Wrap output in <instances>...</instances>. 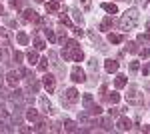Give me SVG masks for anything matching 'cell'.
<instances>
[{
    "mask_svg": "<svg viewBox=\"0 0 150 134\" xmlns=\"http://www.w3.org/2000/svg\"><path fill=\"white\" fill-rule=\"evenodd\" d=\"M138 10L136 8H130V10L124 12V16L120 18V28L122 30H132L136 24H138Z\"/></svg>",
    "mask_w": 150,
    "mask_h": 134,
    "instance_id": "cell-1",
    "label": "cell"
},
{
    "mask_svg": "<svg viewBox=\"0 0 150 134\" xmlns=\"http://www.w3.org/2000/svg\"><path fill=\"white\" fill-rule=\"evenodd\" d=\"M78 98H80L78 90H76V88H68V90H66V94L62 96V104H66V106H70V104L78 102Z\"/></svg>",
    "mask_w": 150,
    "mask_h": 134,
    "instance_id": "cell-2",
    "label": "cell"
},
{
    "mask_svg": "<svg viewBox=\"0 0 150 134\" xmlns=\"http://www.w3.org/2000/svg\"><path fill=\"white\" fill-rule=\"evenodd\" d=\"M70 76H72L74 82H84V80H86V74H84V70H82L80 66L72 68V70H70Z\"/></svg>",
    "mask_w": 150,
    "mask_h": 134,
    "instance_id": "cell-3",
    "label": "cell"
},
{
    "mask_svg": "<svg viewBox=\"0 0 150 134\" xmlns=\"http://www.w3.org/2000/svg\"><path fill=\"white\" fill-rule=\"evenodd\" d=\"M42 84H44V88H46L48 94H50V92H54V88H56V78H54L52 74H46L44 80H42Z\"/></svg>",
    "mask_w": 150,
    "mask_h": 134,
    "instance_id": "cell-4",
    "label": "cell"
},
{
    "mask_svg": "<svg viewBox=\"0 0 150 134\" xmlns=\"http://www.w3.org/2000/svg\"><path fill=\"white\" fill-rule=\"evenodd\" d=\"M116 126H118V130H130L132 128V120L130 118H126V116H118V122H116Z\"/></svg>",
    "mask_w": 150,
    "mask_h": 134,
    "instance_id": "cell-5",
    "label": "cell"
},
{
    "mask_svg": "<svg viewBox=\"0 0 150 134\" xmlns=\"http://www.w3.org/2000/svg\"><path fill=\"white\" fill-rule=\"evenodd\" d=\"M126 102L128 104H142V96L136 92V88H132V92L126 94Z\"/></svg>",
    "mask_w": 150,
    "mask_h": 134,
    "instance_id": "cell-6",
    "label": "cell"
},
{
    "mask_svg": "<svg viewBox=\"0 0 150 134\" xmlns=\"http://www.w3.org/2000/svg\"><path fill=\"white\" fill-rule=\"evenodd\" d=\"M18 80H20V74L16 72V70H12L6 74V82H8V86H16L18 84Z\"/></svg>",
    "mask_w": 150,
    "mask_h": 134,
    "instance_id": "cell-7",
    "label": "cell"
},
{
    "mask_svg": "<svg viewBox=\"0 0 150 134\" xmlns=\"http://www.w3.org/2000/svg\"><path fill=\"white\" fill-rule=\"evenodd\" d=\"M116 20L112 18V16H106L102 22H100V30H110V28H114Z\"/></svg>",
    "mask_w": 150,
    "mask_h": 134,
    "instance_id": "cell-8",
    "label": "cell"
},
{
    "mask_svg": "<svg viewBox=\"0 0 150 134\" xmlns=\"http://www.w3.org/2000/svg\"><path fill=\"white\" fill-rule=\"evenodd\" d=\"M24 20H26V22H36V24H38L40 16H38L34 10H24Z\"/></svg>",
    "mask_w": 150,
    "mask_h": 134,
    "instance_id": "cell-9",
    "label": "cell"
},
{
    "mask_svg": "<svg viewBox=\"0 0 150 134\" xmlns=\"http://www.w3.org/2000/svg\"><path fill=\"white\" fill-rule=\"evenodd\" d=\"M104 68H106V72H116L118 70V60H112V58H108L106 62H104Z\"/></svg>",
    "mask_w": 150,
    "mask_h": 134,
    "instance_id": "cell-10",
    "label": "cell"
},
{
    "mask_svg": "<svg viewBox=\"0 0 150 134\" xmlns=\"http://www.w3.org/2000/svg\"><path fill=\"white\" fill-rule=\"evenodd\" d=\"M38 90H40V82H38L34 76H32V78H28V92H34V94H36Z\"/></svg>",
    "mask_w": 150,
    "mask_h": 134,
    "instance_id": "cell-11",
    "label": "cell"
},
{
    "mask_svg": "<svg viewBox=\"0 0 150 134\" xmlns=\"http://www.w3.org/2000/svg\"><path fill=\"white\" fill-rule=\"evenodd\" d=\"M66 50H68V48H66ZM82 58H84V54H82V50H78V46L70 50V60H76V62H80Z\"/></svg>",
    "mask_w": 150,
    "mask_h": 134,
    "instance_id": "cell-12",
    "label": "cell"
},
{
    "mask_svg": "<svg viewBox=\"0 0 150 134\" xmlns=\"http://www.w3.org/2000/svg\"><path fill=\"white\" fill-rule=\"evenodd\" d=\"M26 118H28V120H30V122H34V120H38V110H36V108H32V106H30V108H28V110H26Z\"/></svg>",
    "mask_w": 150,
    "mask_h": 134,
    "instance_id": "cell-13",
    "label": "cell"
},
{
    "mask_svg": "<svg viewBox=\"0 0 150 134\" xmlns=\"http://www.w3.org/2000/svg\"><path fill=\"white\" fill-rule=\"evenodd\" d=\"M64 130H66V132H76L78 126H76L74 120H64Z\"/></svg>",
    "mask_w": 150,
    "mask_h": 134,
    "instance_id": "cell-14",
    "label": "cell"
},
{
    "mask_svg": "<svg viewBox=\"0 0 150 134\" xmlns=\"http://www.w3.org/2000/svg\"><path fill=\"white\" fill-rule=\"evenodd\" d=\"M88 112H90L92 116H100V114H102V106H98V104H90V106H88Z\"/></svg>",
    "mask_w": 150,
    "mask_h": 134,
    "instance_id": "cell-15",
    "label": "cell"
},
{
    "mask_svg": "<svg viewBox=\"0 0 150 134\" xmlns=\"http://www.w3.org/2000/svg\"><path fill=\"white\" fill-rule=\"evenodd\" d=\"M124 38H122V34H108V42H112V44H120Z\"/></svg>",
    "mask_w": 150,
    "mask_h": 134,
    "instance_id": "cell-16",
    "label": "cell"
},
{
    "mask_svg": "<svg viewBox=\"0 0 150 134\" xmlns=\"http://www.w3.org/2000/svg\"><path fill=\"white\" fill-rule=\"evenodd\" d=\"M16 40H18V44H20V46H26V44H28V34H26V32H18V34H16Z\"/></svg>",
    "mask_w": 150,
    "mask_h": 134,
    "instance_id": "cell-17",
    "label": "cell"
},
{
    "mask_svg": "<svg viewBox=\"0 0 150 134\" xmlns=\"http://www.w3.org/2000/svg\"><path fill=\"white\" fill-rule=\"evenodd\" d=\"M102 10L110 12V14H116V12H118V6H116V4H110V2H104V4H102Z\"/></svg>",
    "mask_w": 150,
    "mask_h": 134,
    "instance_id": "cell-18",
    "label": "cell"
},
{
    "mask_svg": "<svg viewBox=\"0 0 150 134\" xmlns=\"http://www.w3.org/2000/svg\"><path fill=\"white\" fill-rule=\"evenodd\" d=\"M46 10H48V12H58V10H60V4H58V0L46 2Z\"/></svg>",
    "mask_w": 150,
    "mask_h": 134,
    "instance_id": "cell-19",
    "label": "cell"
},
{
    "mask_svg": "<svg viewBox=\"0 0 150 134\" xmlns=\"http://www.w3.org/2000/svg\"><path fill=\"white\" fill-rule=\"evenodd\" d=\"M126 76H124V74H118V76H116V88H124V86H126Z\"/></svg>",
    "mask_w": 150,
    "mask_h": 134,
    "instance_id": "cell-20",
    "label": "cell"
},
{
    "mask_svg": "<svg viewBox=\"0 0 150 134\" xmlns=\"http://www.w3.org/2000/svg\"><path fill=\"white\" fill-rule=\"evenodd\" d=\"M26 58L30 60V64H34V62H38V52H36V50H28Z\"/></svg>",
    "mask_w": 150,
    "mask_h": 134,
    "instance_id": "cell-21",
    "label": "cell"
},
{
    "mask_svg": "<svg viewBox=\"0 0 150 134\" xmlns=\"http://www.w3.org/2000/svg\"><path fill=\"white\" fill-rule=\"evenodd\" d=\"M138 42H142V44H150V32L138 34Z\"/></svg>",
    "mask_w": 150,
    "mask_h": 134,
    "instance_id": "cell-22",
    "label": "cell"
},
{
    "mask_svg": "<svg viewBox=\"0 0 150 134\" xmlns=\"http://www.w3.org/2000/svg\"><path fill=\"white\" fill-rule=\"evenodd\" d=\"M126 50H128V52H132V54L140 52V48H138V44H136V42H128V44H126Z\"/></svg>",
    "mask_w": 150,
    "mask_h": 134,
    "instance_id": "cell-23",
    "label": "cell"
},
{
    "mask_svg": "<svg viewBox=\"0 0 150 134\" xmlns=\"http://www.w3.org/2000/svg\"><path fill=\"white\" fill-rule=\"evenodd\" d=\"M106 100L110 102V104H116V102L120 100V94L118 92H110V96H106Z\"/></svg>",
    "mask_w": 150,
    "mask_h": 134,
    "instance_id": "cell-24",
    "label": "cell"
},
{
    "mask_svg": "<svg viewBox=\"0 0 150 134\" xmlns=\"http://www.w3.org/2000/svg\"><path fill=\"white\" fill-rule=\"evenodd\" d=\"M24 98V92L22 90H14V92H12V100L14 102H20Z\"/></svg>",
    "mask_w": 150,
    "mask_h": 134,
    "instance_id": "cell-25",
    "label": "cell"
},
{
    "mask_svg": "<svg viewBox=\"0 0 150 134\" xmlns=\"http://www.w3.org/2000/svg\"><path fill=\"white\" fill-rule=\"evenodd\" d=\"M44 36H46V38L50 40V42H56V34L52 32L50 28H44Z\"/></svg>",
    "mask_w": 150,
    "mask_h": 134,
    "instance_id": "cell-26",
    "label": "cell"
},
{
    "mask_svg": "<svg viewBox=\"0 0 150 134\" xmlns=\"http://www.w3.org/2000/svg\"><path fill=\"white\" fill-rule=\"evenodd\" d=\"M110 124H112L110 118H102V120H100V126H102L104 130H112V126H110Z\"/></svg>",
    "mask_w": 150,
    "mask_h": 134,
    "instance_id": "cell-27",
    "label": "cell"
},
{
    "mask_svg": "<svg viewBox=\"0 0 150 134\" xmlns=\"http://www.w3.org/2000/svg\"><path fill=\"white\" fill-rule=\"evenodd\" d=\"M92 102H94V100H92V94H84V96H82V104H84L86 108H88Z\"/></svg>",
    "mask_w": 150,
    "mask_h": 134,
    "instance_id": "cell-28",
    "label": "cell"
},
{
    "mask_svg": "<svg viewBox=\"0 0 150 134\" xmlns=\"http://www.w3.org/2000/svg\"><path fill=\"white\" fill-rule=\"evenodd\" d=\"M34 48H36V50H44V48H46V42L40 40V38H36V40H34Z\"/></svg>",
    "mask_w": 150,
    "mask_h": 134,
    "instance_id": "cell-29",
    "label": "cell"
},
{
    "mask_svg": "<svg viewBox=\"0 0 150 134\" xmlns=\"http://www.w3.org/2000/svg\"><path fill=\"white\" fill-rule=\"evenodd\" d=\"M46 68H48V58H40V60H38V70L44 72Z\"/></svg>",
    "mask_w": 150,
    "mask_h": 134,
    "instance_id": "cell-30",
    "label": "cell"
},
{
    "mask_svg": "<svg viewBox=\"0 0 150 134\" xmlns=\"http://www.w3.org/2000/svg\"><path fill=\"white\" fill-rule=\"evenodd\" d=\"M22 52H14V54H12V60H14V62H16V64H20V62H22Z\"/></svg>",
    "mask_w": 150,
    "mask_h": 134,
    "instance_id": "cell-31",
    "label": "cell"
},
{
    "mask_svg": "<svg viewBox=\"0 0 150 134\" xmlns=\"http://www.w3.org/2000/svg\"><path fill=\"white\" fill-rule=\"evenodd\" d=\"M40 102H42V108H44L42 112H46V114H48V112H50V102H48L46 98H40Z\"/></svg>",
    "mask_w": 150,
    "mask_h": 134,
    "instance_id": "cell-32",
    "label": "cell"
},
{
    "mask_svg": "<svg viewBox=\"0 0 150 134\" xmlns=\"http://www.w3.org/2000/svg\"><path fill=\"white\" fill-rule=\"evenodd\" d=\"M108 114H110V116H120V108H118V106H112V108L108 110Z\"/></svg>",
    "mask_w": 150,
    "mask_h": 134,
    "instance_id": "cell-33",
    "label": "cell"
},
{
    "mask_svg": "<svg viewBox=\"0 0 150 134\" xmlns=\"http://www.w3.org/2000/svg\"><path fill=\"white\" fill-rule=\"evenodd\" d=\"M60 24H66V26H72V22H70V18H68V16H64V14L60 16Z\"/></svg>",
    "mask_w": 150,
    "mask_h": 134,
    "instance_id": "cell-34",
    "label": "cell"
},
{
    "mask_svg": "<svg viewBox=\"0 0 150 134\" xmlns=\"http://www.w3.org/2000/svg\"><path fill=\"white\" fill-rule=\"evenodd\" d=\"M138 68H140V64L136 62V60H132V62H130V70H132V72H138Z\"/></svg>",
    "mask_w": 150,
    "mask_h": 134,
    "instance_id": "cell-35",
    "label": "cell"
},
{
    "mask_svg": "<svg viewBox=\"0 0 150 134\" xmlns=\"http://www.w3.org/2000/svg\"><path fill=\"white\" fill-rule=\"evenodd\" d=\"M76 40H68V42H66V48H68V50H72V48H76Z\"/></svg>",
    "mask_w": 150,
    "mask_h": 134,
    "instance_id": "cell-36",
    "label": "cell"
},
{
    "mask_svg": "<svg viewBox=\"0 0 150 134\" xmlns=\"http://www.w3.org/2000/svg\"><path fill=\"white\" fill-rule=\"evenodd\" d=\"M12 124H16V126L22 124V118H20V116H12Z\"/></svg>",
    "mask_w": 150,
    "mask_h": 134,
    "instance_id": "cell-37",
    "label": "cell"
},
{
    "mask_svg": "<svg viewBox=\"0 0 150 134\" xmlns=\"http://www.w3.org/2000/svg\"><path fill=\"white\" fill-rule=\"evenodd\" d=\"M140 54L144 56V58H150V48H144V50H140Z\"/></svg>",
    "mask_w": 150,
    "mask_h": 134,
    "instance_id": "cell-38",
    "label": "cell"
},
{
    "mask_svg": "<svg viewBox=\"0 0 150 134\" xmlns=\"http://www.w3.org/2000/svg\"><path fill=\"white\" fill-rule=\"evenodd\" d=\"M72 30H74L76 36H84V30H80V28H72Z\"/></svg>",
    "mask_w": 150,
    "mask_h": 134,
    "instance_id": "cell-39",
    "label": "cell"
},
{
    "mask_svg": "<svg viewBox=\"0 0 150 134\" xmlns=\"http://www.w3.org/2000/svg\"><path fill=\"white\" fill-rule=\"evenodd\" d=\"M82 6L88 10V8H90V0H82Z\"/></svg>",
    "mask_w": 150,
    "mask_h": 134,
    "instance_id": "cell-40",
    "label": "cell"
},
{
    "mask_svg": "<svg viewBox=\"0 0 150 134\" xmlns=\"http://www.w3.org/2000/svg\"><path fill=\"white\" fill-rule=\"evenodd\" d=\"M30 130H32V126H22L20 128V132H30Z\"/></svg>",
    "mask_w": 150,
    "mask_h": 134,
    "instance_id": "cell-41",
    "label": "cell"
},
{
    "mask_svg": "<svg viewBox=\"0 0 150 134\" xmlns=\"http://www.w3.org/2000/svg\"><path fill=\"white\" fill-rule=\"evenodd\" d=\"M36 2H44V0H36Z\"/></svg>",
    "mask_w": 150,
    "mask_h": 134,
    "instance_id": "cell-42",
    "label": "cell"
},
{
    "mask_svg": "<svg viewBox=\"0 0 150 134\" xmlns=\"http://www.w3.org/2000/svg\"><path fill=\"white\" fill-rule=\"evenodd\" d=\"M148 70H150V64H148Z\"/></svg>",
    "mask_w": 150,
    "mask_h": 134,
    "instance_id": "cell-43",
    "label": "cell"
},
{
    "mask_svg": "<svg viewBox=\"0 0 150 134\" xmlns=\"http://www.w3.org/2000/svg\"><path fill=\"white\" fill-rule=\"evenodd\" d=\"M0 118H2V114H0Z\"/></svg>",
    "mask_w": 150,
    "mask_h": 134,
    "instance_id": "cell-44",
    "label": "cell"
},
{
    "mask_svg": "<svg viewBox=\"0 0 150 134\" xmlns=\"http://www.w3.org/2000/svg\"><path fill=\"white\" fill-rule=\"evenodd\" d=\"M146 2H150V0H146Z\"/></svg>",
    "mask_w": 150,
    "mask_h": 134,
    "instance_id": "cell-45",
    "label": "cell"
}]
</instances>
